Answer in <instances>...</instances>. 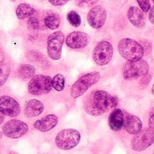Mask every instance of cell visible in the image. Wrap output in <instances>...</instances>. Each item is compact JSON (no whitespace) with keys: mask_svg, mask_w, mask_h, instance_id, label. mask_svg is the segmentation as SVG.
<instances>
[{"mask_svg":"<svg viewBox=\"0 0 154 154\" xmlns=\"http://www.w3.org/2000/svg\"><path fill=\"white\" fill-rule=\"evenodd\" d=\"M1 113L10 117L19 115L20 108L19 103L15 99L9 96H2L0 98Z\"/></svg>","mask_w":154,"mask_h":154,"instance_id":"cell-13","label":"cell"},{"mask_svg":"<svg viewBox=\"0 0 154 154\" xmlns=\"http://www.w3.org/2000/svg\"><path fill=\"white\" fill-rule=\"evenodd\" d=\"M149 69L148 63L143 59L127 61L123 64L122 74L125 80H135L148 73Z\"/></svg>","mask_w":154,"mask_h":154,"instance_id":"cell-3","label":"cell"},{"mask_svg":"<svg viewBox=\"0 0 154 154\" xmlns=\"http://www.w3.org/2000/svg\"><path fill=\"white\" fill-rule=\"evenodd\" d=\"M58 121L56 116L49 114L37 121L34 126L35 128L42 132H47L54 128L57 125Z\"/></svg>","mask_w":154,"mask_h":154,"instance_id":"cell-14","label":"cell"},{"mask_svg":"<svg viewBox=\"0 0 154 154\" xmlns=\"http://www.w3.org/2000/svg\"><path fill=\"white\" fill-rule=\"evenodd\" d=\"M4 114L1 113V123H2V122L4 120L5 117H4Z\"/></svg>","mask_w":154,"mask_h":154,"instance_id":"cell-31","label":"cell"},{"mask_svg":"<svg viewBox=\"0 0 154 154\" xmlns=\"http://www.w3.org/2000/svg\"><path fill=\"white\" fill-rule=\"evenodd\" d=\"M148 18L149 21L154 25V5L149 10L148 14Z\"/></svg>","mask_w":154,"mask_h":154,"instance_id":"cell-30","label":"cell"},{"mask_svg":"<svg viewBox=\"0 0 154 154\" xmlns=\"http://www.w3.org/2000/svg\"><path fill=\"white\" fill-rule=\"evenodd\" d=\"M35 69L34 66L28 64L21 65L17 70L19 76L22 79H28L35 75Z\"/></svg>","mask_w":154,"mask_h":154,"instance_id":"cell-20","label":"cell"},{"mask_svg":"<svg viewBox=\"0 0 154 154\" xmlns=\"http://www.w3.org/2000/svg\"><path fill=\"white\" fill-rule=\"evenodd\" d=\"M67 19L70 24L75 27H78L82 23L81 17L75 11H71L67 13Z\"/></svg>","mask_w":154,"mask_h":154,"instance_id":"cell-23","label":"cell"},{"mask_svg":"<svg viewBox=\"0 0 154 154\" xmlns=\"http://www.w3.org/2000/svg\"><path fill=\"white\" fill-rule=\"evenodd\" d=\"M35 9L30 5L26 3L20 4L16 11V14L18 18L23 20L33 15L35 13Z\"/></svg>","mask_w":154,"mask_h":154,"instance_id":"cell-19","label":"cell"},{"mask_svg":"<svg viewBox=\"0 0 154 154\" xmlns=\"http://www.w3.org/2000/svg\"><path fill=\"white\" fill-rule=\"evenodd\" d=\"M107 17V11L101 6L94 7L88 12L87 20L92 27L96 29L101 28L104 25Z\"/></svg>","mask_w":154,"mask_h":154,"instance_id":"cell-11","label":"cell"},{"mask_svg":"<svg viewBox=\"0 0 154 154\" xmlns=\"http://www.w3.org/2000/svg\"><path fill=\"white\" fill-rule=\"evenodd\" d=\"M9 154H18L17 153H16V152H11L9 153Z\"/></svg>","mask_w":154,"mask_h":154,"instance_id":"cell-33","label":"cell"},{"mask_svg":"<svg viewBox=\"0 0 154 154\" xmlns=\"http://www.w3.org/2000/svg\"><path fill=\"white\" fill-rule=\"evenodd\" d=\"M153 3H154V1H153Z\"/></svg>","mask_w":154,"mask_h":154,"instance_id":"cell-34","label":"cell"},{"mask_svg":"<svg viewBox=\"0 0 154 154\" xmlns=\"http://www.w3.org/2000/svg\"><path fill=\"white\" fill-rule=\"evenodd\" d=\"M154 143V128L149 127L135 134L131 140V148L140 152L146 149Z\"/></svg>","mask_w":154,"mask_h":154,"instance_id":"cell-7","label":"cell"},{"mask_svg":"<svg viewBox=\"0 0 154 154\" xmlns=\"http://www.w3.org/2000/svg\"><path fill=\"white\" fill-rule=\"evenodd\" d=\"M45 24L48 28L52 30L58 28L61 23L60 16L57 13H52L45 17Z\"/></svg>","mask_w":154,"mask_h":154,"instance_id":"cell-21","label":"cell"},{"mask_svg":"<svg viewBox=\"0 0 154 154\" xmlns=\"http://www.w3.org/2000/svg\"><path fill=\"white\" fill-rule=\"evenodd\" d=\"M128 17L130 22L137 28L142 29L145 26V18L143 12L136 7L129 8Z\"/></svg>","mask_w":154,"mask_h":154,"instance_id":"cell-15","label":"cell"},{"mask_svg":"<svg viewBox=\"0 0 154 154\" xmlns=\"http://www.w3.org/2000/svg\"><path fill=\"white\" fill-rule=\"evenodd\" d=\"M137 2L144 12H147L150 9V4L149 0H137Z\"/></svg>","mask_w":154,"mask_h":154,"instance_id":"cell-24","label":"cell"},{"mask_svg":"<svg viewBox=\"0 0 154 154\" xmlns=\"http://www.w3.org/2000/svg\"><path fill=\"white\" fill-rule=\"evenodd\" d=\"M98 72L88 73L80 77L71 88V95L73 99H77L83 95L87 90L98 82L100 78Z\"/></svg>","mask_w":154,"mask_h":154,"instance_id":"cell-4","label":"cell"},{"mask_svg":"<svg viewBox=\"0 0 154 154\" xmlns=\"http://www.w3.org/2000/svg\"><path fill=\"white\" fill-rule=\"evenodd\" d=\"M142 77H143L141 78L140 81V84L142 86H146L148 85L151 79V75L148 73Z\"/></svg>","mask_w":154,"mask_h":154,"instance_id":"cell-27","label":"cell"},{"mask_svg":"<svg viewBox=\"0 0 154 154\" xmlns=\"http://www.w3.org/2000/svg\"><path fill=\"white\" fill-rule=\"evenodd\" d=\"M49 2L54 6H63L65 4L69 2V1H65V0H54V1H49Z\"/></svg>","mask_w":154,"mask_h":154,"instance_id":"cell-29","label":"cell"},{"mask_svg":"<svg viewBox=\"0 0 154 154\" xmlns=\"http://www.w3.org/2000/svg\"><path fill=\"white\" fill-rule=\"evenodd\" d=\"M91 41L90 36L82 31H74L66 39V45L72 49H81L87 46Z\"/></svg>","mask_w":154,"mask_h":154,"instance_id":"cell-12","label":"cell"},{"mask_svg":"<svg viewBox=\"0 0 154 154\" xmlns=\"http://www.w3.org/2000/svg\"><path fill=\"white\" fill-rule=\"evenodd\" d=\"M118 49L120 55L127 61L141 59L144 55V48L137 42L130 38H123L119 41Z\"/></svg>","mask_w":154,"mask_h":154,"instance_id":"cell-2","label":"cell"},{"mask_svg":"<svg viewBox=\"0 0 154 154\" xmlns=\"http://www.w3.org/2000/svg\"><path fill=\"white\" fill-rule=\"evenodd\" d=\"M9 70L8 67H4V69L1 67V84L2 85L7 81L9 75Z\"/></svg>","mask_w":154,"mask_h":154,"instance_id":"cell-25","label":"cell"},{"mask_svg":"<svg viewBox=\"0 0 154 154\" xmlns=\"http://www.w3.org/2000/svg\"><path fill=\"white\" fill-rule=\"evenodd\" d=\"M53 87V80L51 77L37 75L34 76L29 83L28 91L33 95H42L49 93Z\"/></svg>","mask_w":154,"mask_h":154,"instance_id":"cell-6","label":"cell"},{"mask_svg":"<svg viewBox=\"0 0 154 154\" xmlns=\"http://www.w3.org/2000/svg\"><path fill=\"white\" fill-rule=\"evenodd\" d=\"M28 130V126L26 122L17 119L9 121L2 127L3 134L12 139L18 138L24 136Z\"/></svg>","mask_w":154,"mask_h":154,"instance_id":"cell-10","label":"cell"},{"mask_svg":"<svg viewBox=\"0 0 154 154\" xmlns=\"http://www.w3.org/2000/svg\"><path fill=\"white\" fill-rule=\"evenodd\" d=\"M113 50L109 42H99L94 48L93 57L95 63L100 66L106 65L110 62L113 57Z\"/></svg>","mask_w":154,"mask_h":154,"instance_id":"cell-8","label":"cell"},{"mask_svg":"<svg viewBox=\"0 0 154 154\" xmlns=\"http://www.w3.org/2000/svg\"><path fill=\"white\" fill-rule=\"evenodd\" d=\"M65 37L62 31H56L48 36L47 53L49 57L54 60L60 59Z\"/></svg>","mask_w":154,"mask_h":154,"instance_id":"cell-9","label":"cell"},{"mask_svg":"<svg viewBox=\"0 0 154 154\" xmlns=\"http://www.w3.org/2000/svg\"><path fill=\"white\" fill-rule=\"evenodd\" d=\"M65 85V78L61 74H58L54 76L53 79V86L57 91L63 90Z\"/></svg>","mask_w":154,"mask_h":154,"instance_id":"cell-22","label":"cell"},{"mask_svg":"<svg viewBox=\"0 0 154 154\" xmlns=\"http://www.w3.org/2000/svg\"><path fill=\"white\" fill-rule=\"evenodd\" d=\"M81 140L80 132L74 129L61 131L56 137L57 146L61 149L69 150L75 147Z\"/></svg>","mask_w":154,"mask_h":154,"instance_id":"cell-5","label":"cell"},{"mask_svg":"<svg viewBox=\"0 0 154 154\" xmlns=\"http://www.w3.org/2000/svg\"><path fill=\"white\" fill-rule=\"evenodd\" d=\"M124 121L123 112L119 109H114L110 113L108 120L110 128L115 131H119L122 128Z\"/></svg>","mask_w":154,"mask_h":154,"instance_id":"cell-16","label":"cell"},{"mask_svg":"<svg viewBox=\"0 0 154 154\" xmlns=\"http://www.w3.org/2000/svg\"><path fill=\"white\" fill-rule=\"evenodd\" d=\"M44 110V104L38 100L33 99L26 104L24 112L28 118H33L40 115Z\"/></svg>","mask_w":154,"mask_h":154,"instance_id":"cell-18","label":"cell"},{"mask_svg":"<svg viewBox=\"0 0 154 154\" xmlns=\"http://www.w3.org/2000/svg\"><path fill=\"white\" fill-rule=\"evenodd\" d=\"M118 99L109 93L102 90L95 91L85 103L87 113L94 116H100L117 107Z\"/></svg>","mask_w":154,"mask_h":154,"instance_id":"cell-1","label":"cell"},{"mask_svg":"<svg viewBox=\"0 0 154 154\" xmlns=\"http://www.w3.org/2000/svg\"><path fill=\"white\" fill-rule=\"evenodd\" d=\"M151 91H152V93L153 95H154V84H153V86H152V90H151Z\"/></svg>","mask_w":154,"mask_h":154,"instance_id":"cell-32","label":"cell"},{"mask_svg":"<svg viewBox=\"0 0 154 154\" xmlns=\"http://www.w3.org/2000/svg\"><path fill=\"white\" fill-rule=\"evenodd\" d=\"M123 127L128 133L135 135L141 130L142 123L140 119L137 116L128 115L124 119Z\"/></svg>","mask_w":154,"mask_h":154,"instance_id":"cell-17","label":"cell"},{"mask_svg":"<svg viewBox=\"0 0 154 154\" xmlns=\"http://www.w3.org/2000/svg\"><path fill=\"white\" fill-rule=\"evenodd\" d=\"M149 127L154 128V107H153L149 114Z\"/></svg>","mask_w":154,"mask_h":154,"instance_id":"cell-28","label":"cell"},{"mask_svg":"<svg viewBox=\"0 0 154 154\" xmlns=\"http://www.w3.org/2000/svg\"><path fill=\"white\" fill-rule=\"evenodd\" d=\"M28 24L31 28L34 29H37L39 28V20L36 18L30 17L28 21Z\"/></svg>","mask_w":154,"mask_h":154,"instance_id":"cell-26","label":"cell"}]
</instances>
